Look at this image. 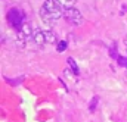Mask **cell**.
I'll use <instances>...</instances> for the list:
<instances>
[{"instance_id": "cell-10", "label": "cell", "mask_w": 127, "mask_h": 122, "mask_svg": "<svg viewBox=\"0 0 127 122\" xmlns=\"http://www.w3.org/2000/svg\"><path fill=\"white\" fill-rule=\"evenodd\" d=\"M97 102H99V99H97V97H93V99L90 100V106H89L90 112H93V110H95V107L97 106Z\"/></svg>"}, {"instance_id": "cell-4", "label": "cell", "mask_w": 127, "mask_h": 122, "mask_svg": "<svg viewBox=\"0 0 127 122\" xmlns=\"http://www.w3.org/2000/svg\"><path fill=\"white\" fill-rule=\"evenodd\" d=\"M64 18H65V21H66L68 24L75 25V27L81 25L83 21H84L81 12H80L75 6H74V7H69V9H65V12H64Z\"/></svg>"}, {"instance_id": "cell-8", "label": "cell", "mask_w": 127, "mask_h": 122, "mask_svg": "<svg viewBox=\"0 0 127 122\" xmlns=\"http://www.w3.org/2000/svg\"><path fill=\"white\" fill-rule=\"evenodd\" d=\"M66 47H68V43H66L65 40H62V41H58L56 50H58L59 53H62V52H65V50H66Z\"/></svg>"}, {"instance_id": "cell-11", "label": "cell", "mask_w": 127, "mask_h": 122, "mask_svg": "<svg viewBox=\"0 0 127 122\" xmlns=\"http://www.w3.org/2000/svg\"><path fill=\"white\" fill-rule=\"evenodd\" d=\"M117 62H118V65H120V66H123V68H126V69H127V58L120 56V58L117 59Z\"/></svg>"}, {"instance_id": "cell-14", "label": "cell", "mask_w": 127, "mask_h": 122, "mask_svg": "<svg viewBox=\"0 0 127 122\" xmlns=\"http://www.w3.org/2000/svg\"><path fill=\"white\" fill-rule=\"evenodd\" d=\"M123 12H127V6H126V4L123 6Z\"/></svg>"}, {"instance_id": "cell-12", "label": "cell", "mask_w": 127, "mask_h": 122, "mask_svg": "<svg viewBox=\"0 0 127 122\" xmlns=\"http://www.w3.org/2000/svg\"><path fill=\"white\" fill-rule=\"evenodd\" d=\"M109 53H111V56H112V58H115V59H118V58H120V55H117L115 44H112V47H111V52H109Z\"/></svg>"}, {"instance_id": "cell-5", "label": "cell", "mask_w": 127, "mask_h": 122, "mask_svg": "<svg viewBox=\"0 0 127 122\" xmlns=\"http://www.w3.org/2000/svg\"><path fill=\"white\" fill-rule=\"evenodd\" d=\"M32 43H34L35 46H38V47H43V46L46 44V38H44V31L40 30V28L34 30V32H32Z\"/></svg>"}, {"instance_id": "cell-2", "label": "cell", "mask_w": 127, "mask_h": 122, "mask_svg": "<svg viewBox=\"0 0 127 122\" xmlns=\"http://www.w3.org/2000/svg\"><path fill=\"white\" fill-rule=\"evenodd\" d=\"M43 7H44V10L50 15V18H52L53 21H56V19H59L61 16H64V12H65V9L59 4L58 0H44Z\"/></svg>"}, {"instance_id": "cell-9", "label": "cell", "mask_w": 127, "mask_h": 122, "mask_svg": "<svg viewBox=\"0 0 127 122\" xmlns=\"http://www.w3.org/2000/svg\"><path fill=\"white\" fill-rule=\"evenodd\" d=\"M68 65L71 66V69L74 71V74H78V66H77V63H75V61L72 58H68Z\"/></svg>"}, {"instance_id": "cell-3", "label": "cell", "mask_w": 127, "mask_h": 122, "mask_svg": "<svg viewBox=\"0 0 127 122\" xmlns=\"http://www.w3.org/2000/svg\"><path fill=\"white\" fill-rule=\"evenodd\" d=\"M32 32H34V30L31 28L30 24H25L21 30H18V32H16V46L19 49H24L32 40Z\"/></svg>"}, {"instance_id": "cell-13", "label": "cell", "mask_w": 127, "mask_h": 122, "mask_svg": "<svg viewBox=\"0 0 127 122\" xmlns=\"http://www.w3.org/2000/svg\"><path fill=\"white\" fill-rule=\"evenodd\" d=\"M124 47H126V50H127V35L124 37Z\"/></svg>"}, {"instance_id": "cell-1", "label": "cell", "mask_w": 127, "mask_h": 122, "mask_svg": "<svg viewBox=\"0 0 127 122\" xmlns=\"http://www.w3.org/2000/svg\"><path fill=\"white\" fill-rule=\"evenodd\" d=\"M6 19H7V22H9L13 28H16V30H21V28L25 25V15H24V12H22L21 9H18V7H12V9L7 12Z\"/></svg>"}, {"instance_id": "cell-6", "label": "cell", "mask_w": 127, "mask_h": 122, "mask_svg": "<svg viewBox=\"0 0 127 122\" xmlns=\"http://www.w3.org/2000/svg\"><path fill=\"white\" fill-rule=\"evenodd\" d=\"M44 38H46V43H49V44L56 43V34L52 30H44Z\"/></svg>"}, {"instance_id": "cell-7", "label": "cell", "mask_w": 127, "mask_h": 122, "mask_svg": "<svg viewBox=\"0 0 127 122\" xmlns=\"http://www.w3.org/2000/svg\"><path fill=\"white\" fill-rule=\"evenodd\" d=\"M59 4L62 6L64 9H69V7H74L75 4V0H58Z\"/></svg>"}]
</instances>
